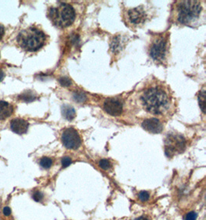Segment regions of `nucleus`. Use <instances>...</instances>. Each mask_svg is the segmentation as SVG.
Instances as JSON below:
<instances>
[{"label":"nucleus","instance_id":"f257e3e1","mask_svg":"<svg viewBox=\"0 0 206 220\" xmlns=\"http://www.w3.org/2000/svg\"><path fill=\"white\" fill-rule=\"evenodd\" d=\"M141 101L146 111L160 115L168 111L171 98L163 85L154 84L144 90L141 96Z\"/></svg>","mask_w":206,"mask_h":220},{"label":"nucleus","instance_id":"f03ea898","mask_svg":"<svg viewBox=\"0 0 206 220\" xmlns=\"http://www.w3.org/2000/svg\"><path fill=\"white\" fill-rule=\"evenodd\" d=\"M175 9L176 20L185 26H194L203 14V8L198 1L178 2Z\"/></svg>","mask_w":206,"mask_h":220},{"label":"nucleus","instance_id":"7ed1b4c3","mask_svg":"<svg viewBox=\"0 0 206 220\" xmlns=\"http://www.w3.org/2000/svg\"><path fill=\"white\" fill-rule=\"evenodd\" d=\"M16 41L18 45L26 51L35 52L44 46L46 35L37 28L29 27L19 32Z\"/></svg>","mask_w":206,"mask_h":220},{"label":"nucleus","instance_id":"20e7f679","mask_svg":"<svg viewBox=\"0 0 206 220\" xmlns=\"http://www.w3.org/2000/svg\"><path fill=\"white\" fill-rule=\"evenodd\" d=\"M168 32L158 33L152 36L149 46V54L152 60L158 64H166L169 54Z\"/></svg>","mask_w":206,"mask_h":220},{"label":"nucleus","instance_id":"39448f33","mask_svg":"<svg viewBox=\"0 0 206 220\" xmlns=\"http://www.w3.org/2000/svg\"><path fill=\"white\" fill-rule=\"evenodd\" d=\"M48 17L55 26L60 28L67 27L75 20V9L70 4L59 2L57 6L49 9Z\"/></svg>","mask_w":206,"mask_h":220},{"label":"nucleus","instance_id":"423d86ee","mask_svg":"<svg viewBox=\"0 0 206 220\" xmlns=\"http://www.w3.org/2000/svg\"><path fill=\"white\" fill-rule=\"evenodd\" d=\"M186 147L184 138L179 134H169L164 142V152L168 158L182 153Z\"/></svg>","mask_w":206,"mask_h":220},{"label":"nucleus","instance_id":"0eeeda50","mask_svg":"<svg viewBox=\"0 0 206 220\" xmlns=\"http://www.w3.org/2000/svg\"><path fill=\"white\" fill-rule=\"evenodd\" d=\"M148 13L144 6L130 9L126 11V20L133 26L143 25L148 19Z\"/></svg>","mask_w":206,"mask_h":220},{"label":"nucleus","instance_id":"6e6552de","mask_svg":"<svg viewBox=\"0 0 206 220\" xmlns=\"http://www.w3.org/2000/svg\"><path fill=\"white\" fill-rule=\"evenodd\" d=\"M61 141L67 148L73 150L78 149L82 144L80 134L73 128H68L64 130L61 136Z\"/></svg>","mask_w":206,"mask_h":220},{"label":"nucleus","instance_id":"1a4fd4ad","mask_svg":"<svg viewBox=\"0 0 206 220\" xmlns=\"http://www.w3.org/2000/svg\"><path fill=\"white\" fill-rule=\"evenodd\" d=\"M123 101L121 98H108L103 102V111L110 116H120L123 112Z\"/></svg>","mask_w":206,"mask_h":220},{"label":"nucleus","instance_id":"9d476101","mask_svg":"<svg viewBox=\"0 0 206 220\" xmlns=\"http://www.w3.org/2000/svg\"><path fill=\"white\" fill-rule=\"evenodd\" d=\"M141 126L145 131L151 134H159L163 131V124L157 118H148L144 120Z\"/></svg>","mask_w":206,"mask_h":220},{"label":"nucleus","instance_id":"9b49d317","mask_svg":"<svg viewBox=\"0 0 206 220\" xmlns=\"http://www.w3.org/2000/svg\"><path fill=\"white\" fill-rule=\"evenodd\" d=\"M11 130L18 134H23L26 133L29 128V122L23 118H15L11 121Z\"/></svg>","mask_w":206,"mask_h":220},{"label":"nucleus","instance_id":"f8f14e48","mask_svg":"<svg viewBox=\"0 0 206 220\" xmlns=\"http://www.w3.org/2000/svg\"><path fill=\"white\" fill-rule=\"evenodd\" d=\"M13 113L12 104L4 101H0V121H4L9 118Z\"/></svg>","mask_w":206,"mask_h":220},{"label":"nucleus","instance_id":"ddd939ff","mask_svg":"<svg viewBox=\"0 0 206 220\" xmlns=\"http://www.w3.org/2000/svg\"><path fill=\"white\" fill-rule=\"evenodd\" d=\"M123 48V40L120 35H116L113 37L110 42V50L113 53H118Z\"/></svg>","mask_w":206,"mask_h":220},{"label":"nucleus","instance_id":"4468645a","mask_svg":"<svg viewBox=\"0 0 206 220\" xmlns=\"http://www.w3.org/2000/svg\"><path fill=\"white\" fill-rule=\"evenodd\" d=\"M62 114L64 118L68 121H71L76 117V111L73 107L64 105L62 108Z\"/></svg>","mask_w":206,"mask_h":220},{"label":"nucleus","instance_id":"2eb2a0df","mask_svg":"<svg viewBox=\"0 0 206 220\" xmlns=\"http://www.w3.org/2000/svg\"><path fill=\"white\" fill-rule=\"evenodd\" d=\"M37 98V95L35 92L33 91H24L23 93L19 95V99L21 101H24V102H32V101H35Z\"/></svg>","mask_w":206,"mask_h":220},{"label":"nucleus","instance_id":"dca6fc26","mask_svg":"<svg viewBox=\"0 0 206 220\" xmlns=\"http://www.w3.org/2000/svg\"><path fill=\"white\" fill-rule=\"evenodd\" d=\"M87 98V95L83 91H76L73 93V99L77 103H84Z\"/></svg>","mask_w":206,"mask_h":220},{"label":"nucleus","instance_id":"f3484780","mask_svg":"<svg viewBox=\"0 0 206 220\" xmlns=\"http://www.w3.org/2000/svg\"><path fill=\"white\" fill-rule=\"evenodd\" d=\"M198 103H199V106H200L201 110L202 111V112L205 113V89L202 90V91L199 92Z\"/></svg>","mask_w":206,"mask_h":220},{"label":"nucleus","instance_id":"a211bd4d","mask_svg":"<svg viewBox=\"0 0 206 220\" xmlns=\"http://www.w3.org/2000/svg\"><path fill=\"white\" fill-rule=\"evenodd\" d=\"M39 165H40L43 168L48 169L52 166L53 160L48 157H43L41 158L40 162H39Z\"/></svg>","mask_w":206,"mask_h":220},{"label":"nucleus","instance_id":"6ab92c4d","mask_svg":"<svg viewBox=\"0 0 206 220\" xmlns=\"http://www.w3.org/2000/svg\"><path fill=\"white\" fill-rule=\"evenodd\" d=\"M59 83H60L61 86L67 88V87H70L72 84V80L67 77H62V78L59 79Z\"/></svg>","mask_w":206,"mask_h":220},{"label":"nucleus","instance_id":"aec40b11","mask_svg":"<svg viewBox=\"0 0 206 220\" xmlns=\"http://www.w3.org/2000/svg\"><path fill=\"white\" fill-rule=\"evenodd\" d=\"M99 166L103 170H108V169L110 168L111 165H110V162L108 159H101L99 162Z\"/></svg>","mask_w":206,"mask_h":220},{"label":"nucleus","instance_id":"412c9836","mask_svg":"<svg viewBox=\"0 0 206 220\" xmlns=\"http://www.w3.org/2000/svg\"><path fill=\"white\" fill-rule=\"evenodd\" d=\"M33 198L34 201L39 202L42 201L43 198V193L37 191L33 194Z\"/></svg>","mask_w":206,"mask_h":220},{"label":"nucleus","instance_id":"4be33fe9","mask_svg":"<svg viewBox=\"0 0 206 220\" xmlns=\"http://www.w3.org/2000/svg\"><path fill=\"white\" fill-rule=\"evenodd\" d=\"M150 195L148 192L146 191H141V192L139 193V198L141 200L142 202H146L149 199Z\"/></svg>","mask_w":206,"mask_h":220},{"label":"nucleus","instance_id":"5701e85b","mask_svg":"<svg viewBox=\"0 0 206 220\" xmlns=\"http://www.w3.org/2000/svg\"><path fill=\"white\" fill-rule=\"evenodd\" d=\"M72 163V160L69 157H64L62 159V165L63 168H67Z\"/></svg>","mask_w":206,"mask_h":220},{"label":"nucleus","instance_id":"b1692460","mask_svg":"<svg viewBox=\"0 0 206 220\" xmlns=\"http://www.w3.org/2000/svg\"><path fill=\"white\" fill-rule=\"evenodd\" d=\"M197 213L194 212H190L185 216V220H196L197 219Z\"/></svg>","mask_w":206,"mask_h":220},{"label":"nucleus","instance_id":"393cba45","mask_svg":"<svg viewBox=\"0 0 206 220\" xmlns=\"http://www.w3.org/2000/svg\"><path fill=\"white\" fill-rule=\"evenodd\" d=\"M3 212L6 216H9L12 213V210H11V208L9 206H6V207H4V208H3Z\"/></svg>","mask_w":206,"mask_h":220},{"label":"nucleus","instance_id":"a878e982","mask_svg":"<svg viewBox=\"0 0 206 220\" xmlns=\"http://www.w3.org/2000/svg\"><path fill=\"white\" fill-rule=\"evenodd\" d=\"M4 33H5V28H4V26L0 24V40H1V39H3V36H4Z\"/></svg>","mask_w":206,"mask_h":220},{"label":"nucleus","instance_id":"bb28decb","mask_svg":"<svg viewBox=\"0 0 206 220\" xmlns=\"http://www.w3.org/2000/svg\"><path fill=\"white\" fill-rule=\"evenodd\" d=\"M4 76H5L4 72L3 71V70H1V69H0V82H1L2 80H3V78H4Z\"/></svg>","mask_w":206,"mask_h":220},{"label":"nucleus","instance_id":"cd10ccee","mask_svg":"<svg viewBox=\"0 0 206 220\" xmlns=\"http://www.w3.org/2000/svg\"><path fill=\"white\" fill-rule=\"evenodd\" d=\"M135 220H148V219H147L146 218H144V217H143V216H141V217L138 218V219H136Z\"/></svg>","mask_w":206,"mask_h":220}]
</instances>
